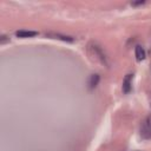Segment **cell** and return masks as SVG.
Listing matches in <instances>:
<instances>
[{
    "instance_id": "obj_5",
    "label": "cell",
    "mask_w": 151,
    "mask_h": 151,
    "mask_svg": "<svg viewBox=\"0 0 151 151\" xmlns=\"http://www.w3.org/2000/svg\"><path fill=\"white\" fill-rule=\"evenodd\" d=\"M99 80H100L99 74H92V76L90 77V79H88V87H90L91 90H93V88L99 84Z\"/></svg>"
},
{
    "instance_id": "obj_1",
    "label": "cell",
    "mask_w": 151,
    "mask_h": 151,
    "mask_svg": "<svg viewBox=\"0 0 151 151\" xmlns=\"http://www.w3.org/2000/svg\"><path fill=\"white\" fill-rule=\"evenodd\" d=\"M140 136L144 139H151V112L145 118L140 127Z\"/></svg>"
},
{
    "instance_id": "obj_6",
    "label": "cell",
    "mask_w": 151,
    "mask_h": 151,
    "mask_svg": "<svg viewBox=\"0 0 151 151\" xmlns=\"http://www.w3.org/2000/svg\"><path fill=\"white\" fill-rule=\"evenodd\" d=\"M50 37H53L54 39H60V40H63V41H68V42H73L74 41V39L72 38V37H67V35H61V34H48Z\"/></svg>"
},
{
    "instance_id": "obj_2",
    "label": "cell",
    "mask_w": 151,
    "mask_h": 151,
    "mask_svg": "<svg viewBox=\"0 0 151 151\" xmlns=\"http://www.w3.org/2000/svg\"><path fill=\"white\" fill-rule=\"evenodd\" d=\"M132 78L133 76L132 74H126L124 80H123V92L124 93H130L131 90H132Z\"/></svg>"
},
{
    "instance_id": "obj_3",
    "label": "cell",
    "mask_w": 151,
    "mask_h": 151,
    "mask_svg": "<svg viewBox=\"0 0 151 151\" xmlns=\"http://www.w3.org/2000/svg\"><path fill=\"white\" fill-rule=\"evenodd\" d=\"M37 34H38V32H35V31H26V29L18 31L15 33V35L18 38H32V37H35Z\"/></svg>"
},
{
    "instance_id": "obj_7",
    "label": "cell",
    "mask_w": 151,
    "mask_h": 151,
    "mask_svg": "<svg viewBox=\"0 0 151 151\" xmlns=\"http://www.w3.org/2000/svg\"><path fill=\"white\" fill-rule=\"evenodd\" d=\"M145 1H138V2H132V5L133 6H137V5H143Z\"/></svg>"
},
{
    "instance_id": "obj_4",
    "label": "cell",
    "mask_w": 151,
    "mask_h": 151,
    "mask_svg": "<svg viewBox=\"0 0 151 151\" xmlns=\"http://www.w3.org/2000/svg\"><path fill=\"white\" fill-rule=\"evenodd\" d=\"M134 55H136V59H137L138 61H142V60L145 59L146 53H145L144 48H143L140 45H137V46H136V48H134Z\"/></svg>"
}]
</instances>
